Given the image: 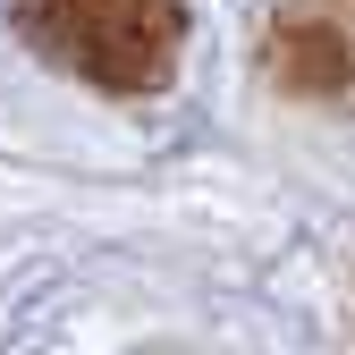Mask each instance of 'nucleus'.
I'll use <instances>...</instances> for the list:
<instances>
[{
    "label": "nucleus",
    "mask_w": 355,
    "mask_h": 355,
    "mask_svg": "<svg viewBox=\"0 0 355 355\" xmlns=\"http://www.w3.org/2000/svg\"><path fill=\"white\" fill-rule=\"evenodd\" d=\"M26 34L85 85L153 94L178 68L187 9H178V0H26Z\"/></svg>",
    "instance_id": "1"
}]
</instances>
